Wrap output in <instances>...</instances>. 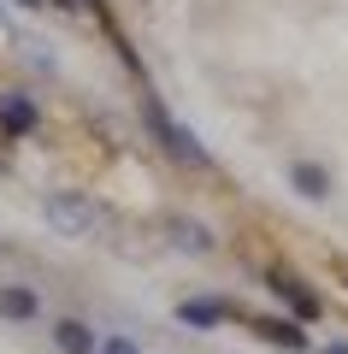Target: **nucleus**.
<instances>
[{
    "label": "nucleus",
    "mask_w": 348,
    "mask_h": 354,
    "mask_svg": "<svg viewBox=\"0 0 348 354\" xmlns=\"http://www.w3.org/2000/svg\"><path fill=\"white\" fill-rule=\"evenodd\" d=\"M48 225L59 230V236H95L100 230V207L95 201H83V195H71V189H59V195H48Z\"/></svg>",
    "instance_id": "nucleus-1"
},
{
    "label": "nucleus",
    "mask_w": 348,
    "mask_h": 354,
    "mask_svg": "<svg viewBox=\"0 0 348 354\" xmlns=\"http://www.w3.org/2000/svg\"><path fill=\"white\" fill-rule=\"evenodd\" d=\"M142 113H148V130H154V136H160V148L172 153V160H183V165H207V148H201V142L189 136L183 124H172V118H165V106L154 101V95H148V101H142Z\"/></svg>",
    "instance_id": "nucleus-2"
},
{
    "label": "nucleus",
    "mask_w": 348,
    "mask_h": 354,
    "mask_svg": "<svg viewBox=\"0 0 348 354\" xmlns=\"http://www.w3.org/2000/svg\"><path fill=\"white\" fill-rule=\"evenodd\" d=\"M289 183H295V195H307V201H324V195H331V171L313 165V160H295V165H289Z\"/></svg>",
    "instance_id": "nucleus-3"
},
{
    "label": "nucleus",
    "mask_w": 348,
    "mask_h": 354,
    "mask_svg": "<svg viewBox=\"0 0 348 354\" xmlns=\"http://www.w3.org/2000/svg\"><path fill=\"white\" fill-rule=\"evenodd\" d=\"M53 342H59V354H100L95 330H89L83 319H59V325H53Z\"/></svg>",
    "instance_id": "nucleus-4"
},
{
    "label": "nucleus",
    "mask_w": 348,
    "mask_h": 354,
    "mask_svg": "<svg viewBox=\"0 0 348 354\" xmlns=\"http://www.w3.org/2000/svg\"><path fill=\"white\" fill-rule=\"evenodd\" d=\"M0 313H6V319H36L42 313V295L30 290V283H6V290H0Z\"/></svg>",
    "instance_id": "nucleus-5"
},
{
    "label": "nucleus",
    "mask_w": 348,
    "mask_h": 354,
    "mask_svg": "<svg viewBox=\"0 0 348 354\" xmlns=\"http://www.w3.org/2000/svg\"><path fill=\"white\" fill-rule=\"evenodd\" d=\"M177 319H183V325H195V330H212V325H224V319H230V307H224V301H201V295H195V301L177 307Z\"/></svg>",
    "instance_id": "nucleus-6"
},
{
    "label": "nucleus",
    "mask_w": 348,
    "mask_h": 354,
    "mask_svg": "<svg viewBox=\"0 0 348 354\" xmlns=\"http://www.w3.org/2000/svg\"><path fill=\"white\" fill-rule=\"evenodd\" d=\"M272 295H284V301L295 307L301 319H313V313H319V301H313V295L301 290V278H289V272H272Z\"/></svg>",
    "instance_id": "nucleus-7"
},
{
    "label": "nucleus",
    "mask_w": 348,
    "mask_h": 354,
    "mask_svg": "<svg viewBox=\"0 0 348 354\" xmlns=\"http://www.w3.org/2000/svg\"><path fill=\"white\" fill-rule=\"evenodd\" d=\"M0 124L12 130V136H24V130L36 124V106H30L24 95H0Z\"/></svg>",
    "instance_id": "nucleus-8"
},
{
    "label": "nucleus",
    "mask_w": 348,
    "mask_h": 354,
    "mask_svg": "<svg viewBox=\"0 0 348 354\" xmlns=\"http://www.w3.org/2000/svg\"><path fill=\"white\" fill-rule=\"evenodd\" d=\"M260 337L266 342H284V348H307V337H301V325H289V319H260Z\"/></svg>",
    "instance_id": "nucleus-9"
},
{
    "label": "nucleus",
    "mask_w": 348,
    "mask_h": 354,
    "mask_svg": "<svg viewBox=\"0 0 348 354\" xmlns=\"http://www.w3.org/2000/svg\"><path fill=\"white\" fill-rule=\"evenodd\" d=\"M177 248H189V254H212V230L189 218V225H177Z\"/></svg>",
    "instance_id": "nucleus-10"
},
{
    "label": "nucleus",
    "mask_w": 348,
    "mask_h": 354,
    "mask_svg": "<svg viewBox=\"0 0 348 354\" xmlns=\"http://www.w3.org/2000/svg\"><path fill=\"white\" fill-rule=\"evenodd\" d=\"M100 354H142V348L130 337H107V342H100Z\"/></svg>",
    "instance_id": "nucleus-11"
},
{
    "label": "nucleus",
    "mask_w": 348,
    "mask_h": 354,
    "mask_svg": "<svg viewBox=\"0 0 348 354\" xmlns=\"http://www.w3.org/2000/svg\"><path fill=\"white\" fill-rule=\"evenodd\" d=\"M324 354H348V342H331V348H324Z\"/></svg>",
    "instance_id": "nucleus-12"
},
{
    "label": "nucleus",
    "mask_w": 348,
    "mask_h": 354,
    "mask_svg": "<svg viewBox=\"0 0 348 354\" xmlns=\"http://www.w3.org/2000/svg\"><path fill=\"white\" fill-rule=\"evenodd\" d=\"M24 6H59V0H24Z\"/></svg>",
    "instance_id": "nucleus-13"
}]
</instances>
